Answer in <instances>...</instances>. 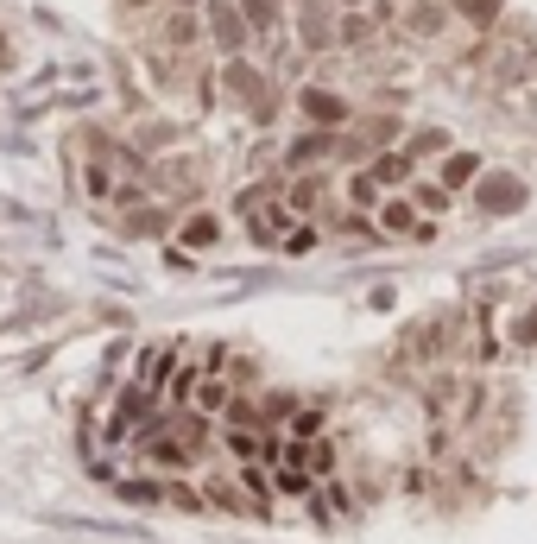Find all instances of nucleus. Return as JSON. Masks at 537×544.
<instances>
[{
  "instance_id": "f257e3e1",
  "label": "nucleus",
  "mask_w": 537,
  "mask_h": 544,
  "mask_svg": "<svg viewBox=\"0 0 537 544\" xmlns=\"http://www.w3.org/2000/svg\"><path fill=\"white\" fill-rule=\"evenodd\" d=\"M481 203H487V209H512V203H519V184H512V177H487Z\"/></svg>"
},
{
  "instance_id": "f03ea898",
  "label": "nucleus",
  "mask_w": 537,
  "mask_h": 544,
  "mask_svg": "<svg viewBox=\"0 0 537 544\" xmlns=\"http://www.w3.org/2000/svg\"><path fill=\"white\" fill-rule=\"evenodd\" d=\"M215 38H222V45L234 51V45L247 38V32H241V13H228V6H222V13H215Z\"/></svg>"
},
{
  "instance_id": "7ed1b4c3",
  "label": "nucleus",
  "mask_w": 537,
  "mask_h": 544,
  "mask_svg": "<svg viewBox=\"0 0 537 544\" xmlns=\"http://www.w3.org/2000/svg\"><path fill=\"white\" fill-rule=\"evenodd\" d=\"M303 115H316V121H342V102H335V96H303Z\"/></svg>"
},
{
  "instance_id": "20e7f679",
  "label": "nucleus",
  "mask_w": 537,
  "mask_h": 544,
  "mask_svg": "<svg viewBox=\"0 0 537 544\" xmlns=\"http://www.w3.org/2000/svg\"><path fill=\"white\" fill-rule=\"evenodd\" d=\"M474 171H481V165H474V158H468V152H462V158H449V171H443V177H449V184H468V177H474Z\"/></svg>"
},
{
  "instance_id": "39448f33",
  "label": "nucleus",
  "mask_w": 537,
  "mask_h": 544,
  "mask_svg": "<svg viewBox=\"0 0 537 544\" xmlns=\"http://www.w3.org/2000/svg\"><path fill=\"white\" fill-rule=\"evenodd\" d=\"M190 241H196V247H209V241H215V222H209V216H196V222H190Z\"/></svg>"
},
{
  "instance_id": "423d86ee",
  "label": "nucleus",
  "mask_w": 537,
  "mask_h": 544,
  "mask_svg": "<svg viewBox=\"0 0 537 544\" xmlns=\"http://www.w3.org/2000/svg\"><path fill=\"white\" fill-rule=\"evenodd\" d=\"M411 222H417V216H411L404 203H393V209H386V228H411Z\"/></svg>"
},
{
  "instance_id": "0eeeda50",
  "label": "nucleus",
  "mask_w": 537,
  "mask_h": 544,
  "mask_svg": "<svg viewBox=\"0 0 537 544\" xmlns=\"http://www.w3.org/2000/svg\"><path fill=\"white\" fill-rule=\"evenodd\" d=\"M462 6H468L474 19H487V13H493V0H462Z\"/></svg>"
}]
</instances>
